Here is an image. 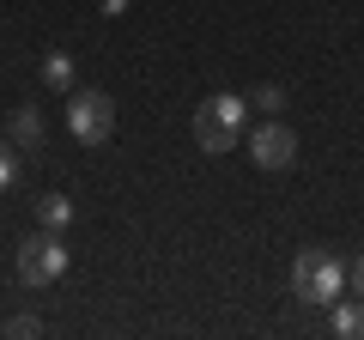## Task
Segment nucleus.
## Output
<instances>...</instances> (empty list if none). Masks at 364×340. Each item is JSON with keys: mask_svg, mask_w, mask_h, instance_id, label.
Here are the masks:
<instances>
[{"mask_svg": "<svg viewBox=\"0 0 364 340\" xmlns=\"http://www.w3.org/2000/svg\"><path fill=\"white\" fill-rule=\"evenodd\" d=\"M243 116H249V97H231V92L207 97V104L195 110V140H200V152H231V146L243 140Z\"/></svg>", "mask_w": 364, "mask_h": 340, "instance_id": "1", "label": "nucleus"}, {"mask_svg": "<svg viewBox=\"0 0 364 340\" xmlns=\"http://www.w3.org/2000/svg\"><path fill=\"white\" fill-rule=\"evenodd\" d=\"M291 292L304 304H334L346 292V267L328 255V249H304L298 262H291Z\"/></svg>", "mask_w": 364, "mask_h": 340, "instance_id": "2", "label": "nucleus"}, {"mask_svg": "<svg viewBox=\"0 0 364 340\" xmlns=\"http://www.w3.org/2000/svg\"><path fill=\"white\" fill-rule=\"evenodd\" d=\"M67 128H73V140L104 146L109 134H116V97L97 92V85H85V92H67Z\"/></svg>", "mask_w": 364, "mask_h": 340, "instance_id": "3", "label": "nucleus"}, {"mask_svg": "<svg viewBox=\"0 0 364 340\" xmlns=\"http://www.w3.org/2000/svg\"><path fill=\"white\" fill-rule=\"evenodd\" d=\"M67 274V243L61 231H37L18 243V280L25 286H55V280Z\"/></svg>", "mask_w": 364, "mask_h": 340, "instance_id": "4", "label": "nucleus"}, {"mask_svg": "<svg viewBox=\"0 0 364 340\" xmlns=\"http://www.w3.org/2000/svg\"><path fill=\"white\" fill-rule=\"evenodd\" d=\"M249 158H255L261 170H291V164H298V134H291L279 116L261 122V128L249 134Z\"/></svg>", "mask_w": 364, "mask_h": 340, "instance_id": "5", "label": "nucleus"}, {"mask_svg": "<svg viewBox=\"0 0 364 340\" xmlns=\"http://www.w3.org/2000/svg\"><path fill=\"white\" fill-rule=\"evenodd\" d=\"M6 140H13V146H43V110L37 104H18L13 122H6Z\"/></svg>", "mask_w": 364, "mask_h": 340, "instance_id": "6", "label": "nucleus"}, {"mask_svg": "<svg viewBox=\"0 0 364 340\" xmlns=\"http://www.w3.org/2000/svg\"><path fill=\"white\" fill-rule=\"evenodd\" d=\"M37 225L43 231H67V225H73V201L67 195H43L37 201Z\"/></svg>", "mask_w": 364, "mask_h": 340, "instance_id": "7", "label": "nucleus"}, {"mask_svg": "<svg viewBox=\"0 0 364 340\" xmlns=\"http://www.w3.org/2000/svg\"><path fill=\"white\" fill-rule=\"evenodd\" d=\"M334 334L364 340V298H352V304H340V298H334Z\"/></svg>", "mask_w": 364, "mask_h": 340, "instance_id": "8", "label": "nucleus"}, {"mask_svg": "<svg viewBox=\"0 0 364 340\" xmlns=\"http://www.w3.org/2000/svg\"><path fill=\"white\" fill-rule=\"evenodd\" d=\"M43 79H49V92H73V61L55 49L49 61H43Z\"/></svg>", "mask_w": 364, "mask_h": 340, "instance_id": "9", "label": "nucleus"}, {"mask_svg": "<svg viewBox=\"0 0 364 340\" xmlns=\"http://www.w3.org/2000/svg\"><path fill=\"white\" fill-rule=\"evenodd\" d=\"M18 183V146L13 140H0V195Z\"/></svg>", "mask_w": 364, "mask_h": 340, "instance_id": "10", "label": "nucleus"}, {"mask_svg": "<svg viewBox=\"0 0 364 340\" xmlns=\"http://www.w3.org/2000/svg\"><path fill=\"white\" fill-rule=\"evenodd\" d=\"M249 104L267 110V116H279V110H286V92H279V85H255V97H249Z\"/></svg>", "mask_w": 364, "mask_h": 340, "instance_id": "11", "label": "nucleus"}, {"mask_svg": "<svg viewBox=\"0 0 364 340\" xmlns=\"http://www.w3.org/2000/svg\"><path fill=\"white\" fill-rule=\"evenodd\" d=\"M346 292H352V298H364V255H352V262H346Z\"/></svg>", "mask_w": 364, "mask_h": 340, "instance_id": "12", "label": "nucleus"}, {"mask_svg": "<svg viewBox=\"0 0 364 340\" xmlns=\"http://www.w3.org/2000/svg\"><path fill=\"white\" fill-rule=\"evenodd\" d=\"M6 334H43V322L37 316H18V322H6Z\"/></svg>", "mask_w": 364, "mask_h": 340, "instance_id": "13", "label": "nucleus"}, {"mask_svg": "<svg viewBox=\"0 0 364 340\" xmlns=\"http://www.w3.org/2000/svg\"><path fill=\"white\" fill-rule=\"evenodd\" d=\"M104 13H109V18H116V13H128V0H104Z\"/></svg>", "mask_w": 364, "mask_h": 340, "instance_id": "14", "label": "nucleus"}]
</instances>
